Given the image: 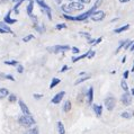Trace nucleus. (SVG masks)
I'll return each instance as SVG.
<instances>
[{
	"mask_svg": "<svg viewBox=\"0 0 134 134\" xmlns=\"http://www.w3.org/2000/svg\"><path fill=\"white\" fill-rule=\"evenodd\" d=\"M102 1L103 0H97L96 1V3L94 5V7L92 8H90L88 10V12H86V13H83V14H81V15H78V16H76V17H72V16H69V15H63V18H65V19H68V20H73V21H83V20H86L88 17H90L92 14H94L95 12H96V8H98V7L100 6V3H102Z\"/></svg>",
	"mask_w": 134,
	"mask_h": 134,
	"instance_id": "1",
	"label": "nucleus"
},
{
	"mask_svg": "<svg viewBox=\"0 0 134 134\" xmlns=\"http://www.w3.org/2000/svg\"><path fill=\"white\" fill-rule=\"evenodd\" d=\"M18 123L23 126H26V127H29V126L35 124V120L32 115H23L18 118Z\"/></svg>",
	"mask_w": 134,
	"mask_h": 134,
	"instance_id": "2",
	"label": "nucleus"
},
{
	"mask_svg": "<svg viewBox=\"0 0 134 134\" xmlns=\"http://www.w3.org/2000/svg\"><path fill=\"white\" fill-rule=\"evenodd\" d=\"M70 50V46L69 45H54V46H50V47H47V51L51 52V53H54V54H57V53H63V52H65V51H69Z\"/></svg>",
	"mask_w": 134,
	"mask_h": 134,
	"instance_id": "3",
	"label": "nucleus"
},
{
	"mask_svg": "<svg viewBox=\"0 0 134 134\" xmlns=\"http://www.w3.org/2000/svg\"><path fill=\"white\" fill-rule=\"evenodd\" d=\"M36 2H37V5L41 7L42 12L45 13L46 16L49 17V19L51 20V19H52V14H51V8H50V6H47L44 0H36Z\"/></svg>",
	"mask_w": 134,
	"mask_h": 134,
	"instance_id": "4",
	"label": "nucleus"
},
{
	"mask_svg": "<svg viewBox=\"0 0 134 134\" xmlns=\"http://www.w3.org/2000/svg\"><path fill=\"white\" fill-rule=\"evenodd\" d=\"M104 104H105L106 108L108 110H113L115 105H116V99H115L114 97H108L105 99V102H104Z\"/></svg>",
	"mask_w": 134,
	"mask_h": 134,
	"instance_id": "5",
	"label": "nucleus"
},
{
	"mask_svg": "<svg viewBox=\"0 0 134 134\" xmlns=\"http://www.w3.org/2000/svg\"><path fill=\"white\" fill-rule=\"evenodd\" d=\"M90 18L94 21H100L105 18V13H104L103 10H98V12H95L94 14H92L90 16Z\"/></svg>",
	"mask_w": 134,
	"mask_h": 134,
	"instance_id": "6",
	"label": "nucleus"
},
{
	"mask_svg": "<svg viewBox=\"0 0 134 134\" xmlns=\"http://www.w3.org/2000/svg\"><path fill=\"white\" fill-rule=\"evenodd\" d=\"M121 100H122V103L124 104L125 106H130L131 105V103H132V96L129 94V92H124V94L122 95V97H121Z\"/></svg>",
	"mask_w": 134,
	"mask_h": 134,
	"instance_id": "7",
	"label": "nucleus"
},
{
	"mask_svg": "<svg viewBox=\"0 0 134 134\" xmlns=\"http://www.w3.org/2000/svg\"><path fill=\"white\" fill-rule=\"evenodd\" d=\"M64 95H65V91H60V92H58V94L55 95L53 98H52V103H53V104H59V103H61V100H62L63 97H64Z\"/></svg>",
	"mask_w": 134,
	"mask_h": 134,
	"instance_id": "8",
	"label": "nucleus"
},
{
	"mask_svg": "<svg viewBox=\"0 0 134 134\" xmlns=\"http://www.w3.org/2000/svg\"><path fill=\"white\" fill-rule=\"evenodd\" d=\"M68 6H69L72 10H82V9L85 8L82 3H80V2H74V1H72L71 3H69Z\"/></svg>",
	"mask_w": 134,
	"mask_h": 134,
	"instance_id": "9",
	"label": "nucleus"
},
{
	"mask_svg": "<svg viewBox=\"0 0 134 134\" xmlns=\"http://www.w3.org/2000/svg\"><path fill=\"white\" fill-rule=\"evenodd\" d=\"M18 104H19V107H20V109H21V111H23L24 115H31V111H29L27 105H26V104L23 102V100H19V102H18Z\"/></svg>",
	"mask_w": 134,
	"mask_h": 134,
	"instance_id": "10",
	"label": "nucleus"
},
{
	"mask_svg": "<svg viewBox=\"0 0 134 134\" xmlns=\"http://www.w3.org/2000/svg\"><path fill=\"white\" fill-rule=\"evenodd\" d=\"M10 13H12V10H8V13H7L6 16H5V19H3V21H5L6 24H8V25L15 24L17 21V19H13V18H10Z\"/></svg>",
	"mask_w": 134,
	"mask_h": 134,
	"instance_id": "11",
	"label": "nucleus"
},
{
	"mask_svg": "<svg viewBox=\"0 0 134 134\" xmlns=\"http://www.w3.org/2000/svg\"><path fill=\"white\" fill-rule=\"evenodd\" d=\"M92 109H94L96 116H98V117L102 116V114H103V106H100V105H94V106H92Z\"/></svg>",
	"mask_w": 134,
	"mask_h": 134,
	"instance_id": "12",
	"label": "nucleus"
},
{
	"mask_svg": "<svg viewBox=\"0 0 134 134\" xmlns=\"http://www.w3.org/2000/svg\"><path fill=\"white\" fill-rule=\"evenodd\" d=\"M29 3H28V6H27V8H26V12H27V15L29 17H32L33 15H32V13H33V9H34V1L33 0H31V1H28Z\"/></svg>",
	"mask_w": 134,
	"mask_h": 134,
	"instance_id": "13",
	"label": "nucleus"
},
{
	"mask_svg": "<svg viewBox=\"0 0 134 134\" xmlns=\"http://www.w3.org/2000/svg\"><path fill=\"white\" fill-rule=\"evenodd\" d=\"M92 99H94V88L90 87V88H89V90H88V95H87V102H88V104H91Z\"/></svg>",
	"mask_w": 134,
	"mask_h": 134,
	"instance_id": "14",
	"label": "nucleus"
},
{
	"mask_svg": "<svg viewBox=\"0 0 134 134\" xmlns=\"http://www.w3.org/2000/svg\"><path fill=\"white\" fill-rule=\"evenodd\" d=\"M129 28H130V25L126 24V25L122 26V27H120V28H115V29H114V33H116V34H120V33L124 32V31H127Z\"/></svg>",
	"mask_w": 134,
	"mask_h": 134,
	"instance_id": "15",
	"label": "nucleus"
},
{
	"mask_svg": "<svg viewBox=\"0 0 134 134\" xmlns=\"http://www.w3.org/2000/svg\"><path fill=\"white\" fill-rule=\"evenodd\" d=\"M7 96H9L8 89H6V88H0V99L6 98Z\"/></svg>",
	"mask_w": 134,
	"mask_h": 134,
	"instance_id": "16",
	"label": "nucleus"
},
{
	"mask_svg": "<svg viewBox=\"0 0 134 134\" xmlns=\"http://www.w3.org/2000/svg\"><path fill=\"white\" fill-rule=\"evenodd\" d=\"M58 131H59V134H65V129L62 122H58Z\"/></svg>",
	"mask_w": 134,
	"mask_h": 134,
	"instance_id": "17",
	"label": "nucleus"
},
{
	"mask_svg": "<svg viewBox=\"0 0 134 134\" xmlns=\"http://www.w3.org/2000/svg\"><path fill=\"white\" fill-rule=\"evenodd\" d=\"M70 110H71V102H70V100H66L64 103V106H63V111L68 113Z\"/></svg>",
	"mask_w": 134,
	"mask_h": 134,
	"instance_id": "18",
	"label": "nucleus"
},
{
	"mask_svg": "<svg viewBox=\"0 0 134 134\" xmlns=\"http://www.w3.org/2000/svg\"><path fill=\"white\" fill-rule=\"evenodd\" d=\"M60 79H59V78H53V79H52V81H51V83H50V89H53L55 86H58L59 83H60Z\"/></svg>",
	"mask_w": 134,
	"mask_h": 134,
	"instance_id": "19",
	"label": "nucleus"
},
{
	"mask_svg": "<svg viewBox=\"0 0 134 134\" xmlns=\"http://www.w3.org/2000/svg\"><path fill=\"white\" fill-rule=\"evenodd\" d=\"M0 27H1V28L3 29V31H5V32H7V33H12V34H13L12 29L9 28V26L7 25V24L5 23V21H1V23H0Z\"/></svg>",
	"mask_w": 134,
	"mask_h": 134,
	"instance_id": "20",
	"label": "nucleus"
},
{
	"mask_svg": "<svg viewBox=\"0 0 134 134\" xmlns=\"http://www.w3.org/2000/svg\"><path fill=\"white\" fill-rule=\"evenodd\" d=\"M129 42V40H125V41H121V42H120V44H118V47H117V49H116V52H115V53H118V52H120L121 51V49H123V47H124L125 45H126V43H127Z\"/></svg>",
	"mask_w": 134,
	"mask_h": 134,
	"instance_id": "21",
	"label": "nucleus"
},
{
	"mask_svg": "<svg viewBox=\"0 0 134 134\" xmlns=\"http://www.w3.org/2000/svg\"><path fill=\"white\" fill-rule=\"evenodd\" d=\"M89 78H90V76H89V74H87V76H85L83 78H80V79H78L76 82H74V85L78 86L79 83H82V82H85L86 80H89Z\"/></svg>",
	"mask_w": 134,
	"mask_h": 134,
	"instance_id": "22",
	"label": "nucleus"
},
{
	"mask_svg": "<svg viewBox=\"0 0 134 134\" xmlns=\"http://www.w3.org/2000/svg\"><path fill=\"white\" fill-rule=\"evenodd\" d=\"M61 9H62L63 12L65 13V15H68V14H71V13H72V9L70 8V7H69L68 5H62Z\"/></svg>",
	"mask_w": 134,
	"mask_h": 134,
	"instance_id": "23",
	"label": "nucleus"
},
{
	"mask_svg": "<svg viewBox=\"0 0 134 134\" xmlns=\"http://www.w3.org/2000/svg\"><path fill=\"white\" fill-rule=\"evenodd\" d=\"M87 57H88V52H87V53H85V54H82V55H79V57L72 58V62H77V61H79V60H82V59L87 58Z\"/></svg>",
	"mask_w": 134,
	"mask_h": 134,
	"instance_id": "24",
	"label": "nucleus"
},
{
	"mask_svg": "<svg viewBox=\"0 0 134 134\" xmlns=\"http://www.w3.org/2000/svg\"><path fill=\"white\" fill-rule=\"evenodd\" d=\"M121 116L123 118H126V120H129V118H131L133 116V114L132 113H130V111H123V113L121 114Z\"/></svg>",
	"mask_w": 134,
	"mask_h": 134,
	"instance_id": "25",
	"label": "nucleus"
},
{
	"mask_svg": "<svg viewBox=\"0 0 134 134\" xmlns=\"http://www.w3.org/2000/svg\"><path fill=\"white\" fill-rule=\"evenodd\" d=\"M5 64H7V65H13V66H17L19 63H18L16 60H10V61H5L3 62Z\"/></svg>",
	"mask_w": 134,
	"mask_h": 134,
	"instance_id": "26",
	"label": "nucleus"
},
{
	"mask_svg": "<svg viewBox=\"0 0 134 134\" xmlns=\"http://www.w3.org/2000/svg\"><path fill=\"white\" fill-rule=\"evenodd\" d=\"M33 38H35V35L29 34V35H27V36H25V37H24V38H23V42L27 43V42H29V41H32Z\"/></svg>",
	"mask_w": 134,
	"mask_h": 134,
	"instance_id": "27",
	"label": "nucleus"
},
{
	"mask_svg": "<svg viewBox=\"0 0 134 134\" xmlns=\"http://www.w3.org/2000/svg\"><path fill=\"white\" fill-rule=\"evenodd\" d=\"M33 27H34L38 33H44V32H45V27H44V26H41V27H40L38 25H34Z\"/></svg>",
	"mask_w": 134,
	"mask_h": 134,
	"instance_id": "28",
	"label": "nucleus"
},
{
	"mask_svg": "<svg viewBox=\"0 0 134 134\" xmlns=\"http://www.w3.org/2000/svg\"><path fill=\"white\" fill-rule=\"evenodd\" d=\"M121 87H122V89H123V90H124L125 92H127L129 87H127V83H126V81H125V80H122V82H121Z\"/></svg>",
	"mask_w": 134,
	"mask_h": 134,
	"instance_id": "29",
	"label": "nucleus"
},
{
	"mask_svg": "<svg viewBox=\"0 0 134 134\" xmlns=\"http://www.w3.org/2000/svg\"><path fill=\"white\" fill-rule=\"evenodd\" d=\"M25 134H38V129H37V127L31 129V130H28V131L26 132Z\"/></svg>",
	"mask_w": 134,
	"mask_h": 134,
	"instance_id": "30",
	"label": "nucleus"
},
{
	"mask_svg": "<svg viewBox=\"0 0 134 134\" xmlns=\"http://www.w3.org/2000/svg\"><path fill=\"white\" fill-rule=\"evenodd\" d=\"M79 35H80V36H82V37H85V38H87L88 41L90 40V34H89V33H86V32H80V33H79Z\"/></svg>",
	"mask_w": 134,
	"mask_h": 134,
	"instance_id": "31",
	"label": "nucleus"
},
{
	"mask_svg": "<svg viewBox=\"0 0 134 134\" xmlns=\"http://www.w3.org/2000/svg\"><path fill=\"white\" fill-rule=\"evenodd\" d=\"M55 28L58 29V31H60V29H63V28H66V25L64 23H62V24H58L57 26H55Z\"/></svg>",
	"mask_w": 134,
	"mask_h": 134,
	"instance_id": "32",
	"label": "nucleus"
},
{
	"mask_svg": "<svg viewBox=\"0 0 134 134\" xmlns=\"http://www.w3.org/2000/svg\"><path fill=\"white\" fill-rule=\"evenodd\" d=\"M95 54H96V52L94 51V50H90V51H89L88 52V59H92V58H94L95 57Z\"/></svg>",
	"mask_w": 134,
	"mask_h": 134,
	"instance_id": "33",
	"label": "nucleus"
},
{
	"mask_svg": "<svg viewBox=\"0 0 134 134\" xmlns=\"http://www.w3.org/2000/svg\"><path fill=\"white\" fill-rule=\"evenodd\" d=\"M9 102L10 103H15V102H17V97L15 95H9Z\"/></svg>",
	"mask_w": 134,
	"mask_h": 134,
	"instance_id": "34",
	"label": "nucleus"
},
{
	"mask_svg": "<svg viewBox=\"0 0 134 134\" xmlns=\"http://www.w3.org/2000/svg\"><path fill=\"white\" fill-rule=\"evenodd\" d=\"M17 72L18 73H23L24 72V66L21 65V64H18L17 65Z\"/></svg>",
	"mask_w": 134,
	"mask_h": 134,
	"instance_id": "35",
	"label": "nucleus"
},
{
	"mask_svg": "<svg viewBox=\"0 0 134 134\" xmlns=\"http://www.w3.org/2000/svg\"><path fill=\"white\" fill-rule=\"evenodd\" d=\"M71 51L73 54H79L80 53V50L78 49V47H71Z\"/></svg>",
	"mask_w": 134,
	"mask_h": 134,
	"instance_id": "36",
	"label": "nucleus"
},
{
	"mask_svg": "<svg viewBox=\"0 0 134 134\" xmlns=\"http://www.w3.org/2000/svg\"><path fill=\"white\" fill-rule=\"evenodd\" d=\"M132 44H133V42H131V41H129V42H127V43H126V45L124 46V49H125V50H127V49H130V47H131V46H132Z\"/></svg>",
	"mask_w": 134,
	"mask_h": 134,
	"instance_id": "37",
	"label": "nucleus"
},
{
	"mask_svg": "<svg viewBox=\"0 0 134 134\" xmlns=\"http://www.w3.org/2000/svg\"><path fill=\"white\" fill-rule=\"evenodd\" d=\"M6 79H8L10 81H15V78L12 76V74H6Z\"/></svg>",
	"mask_w": 134,
	"mask_h": 134,
	"instance_id": "38",
	"label": "nucleus"
},
{
	"mask_svg": "<svg viewBox=\"0 0 134 134\" xmlns=\"http://www.w3.org/2000/svg\"><path fill=\"white\" fill-rule=\"evenodd\" d=\"M33 97H34L35 99H41L43 97V95H41V94H34L33 95Z\"/></svg>",
	"mask_w": 134,
	"mask_h": 134,
	"instance_id": "39",
	"label": "nucleus"
},
{
	"mask_svg": "<svg viewBox=\"0 0 134 134\" xmlns=\"http://www.w3.org/2000/svg\"><path fill=\"white\" fill-rule=\"evenodd\" d=\"M91 0H78V2L82 3V5H85V3H90Z\"/></svg>",
	"mask_w": 134,
	"mask_h": 134,
	"instance_id": "40",
	"label": "nucleus"
},
{
	"mask_svg": "<svg viewBox=\"0 0 134 134\" xmlns=\"http://www.w3.org/2000/svg\"><path fill=\"white\" fill-rule=\"evenodd\" d=\"M123 78H124V80L127 79V78H129V71H125L124 73H123Z\"/></svg>",
	"mask_w": 134,
	"mask_h": 134,
	"instance_id": "41",
	"label": "nucleus"
},
{
	"mask_svg": "<svg viewBox=\"0 0 134 134\" xmlns=\"http://www.w3.org/2000/svg\"><path fill=\"white\" fill-rule=\"evenodd\" d=\"M102 40H103L102 37H99L98 40H96V41H95V44H94V45H98V44H99L100 42H102Z\"/></svg>",
	"mask_w": 134,
	"mask_h": 134,
	"instance_id": "42",
	"label": "nucleus"
},
{
	"mask_svg": "<svg viewBox=\"0 0 134 134\" xmlns=\"http://www.w3.org/2000/svg\"><path fill=\"white\" fill-rule=\"evenodd\" d=\"M69 68H68V65H64V66H62V69H61V71L60 72H64V71H66Z\"/></svg>",
	"mask_w": 134,
	"mask_h": 134,
	"instance_id": "43",
	"label": "nucleus"
},
{
	"mask_svg": "<svg viewBox=\"0 0 134 134\" xmlns=\"http://www.w3.org/2000/svg\"><path fill=\"white\" fill-rule=\"evenodd\" d=\"M2 79H6V74L0 73V80H2Z\"/></svg>",
	"mask_w": 134,
	"mask_h": 134,
	"instance_id": "44",
	"label": "nucleus"
},
{
	"mask_svg": "<svg viewBox=\"0 0 134 134\" xmlns=\"http://www.w3.org/2000/svg\"><path fill=\"white\" fill-rule=\"evenodd\" d=\"M0 33H1V34H5V33H7V32H5V31H3V29H2L1 27H0Z\"/></svg>",
	"mask_w": 134,
	"mask_h": 134,
	"instance_id": "45",
	"label": "nucleus"
},
{
	"mask_svg": "<svg viewBox=\"0 0 134 134\" xmlns=\"http://www.w3.org/2000/svg\"><path fill=\"white\" fill-rule=\"evenodd\" d=\"M130 50H131V51H134V42H133V44H132V46L130 47Z\"/></svg>",
	"mask_w": 134,
	"mask_h": 134,
	"instance_id": "46",
	"label": "nucleus"
},
{
	"mask_svg": "<svg viewBox=\"0 0 134 134\" xmlns=\"http://www.w3.org/2000/svg\"><path fill=\"white\" fill-rule=\"evenodd\" d=\"M120 1H121L122 3H124V2H129V1H130V0H120Z\"/></svg>",
	"mask_w": 134,
	"mask_h": 134,
	"instance_id": "47",
	"label": "nucleus"
},
{
	"mask_svg": "<svg viewBox=\"0 0 134 134\" xmlns=\"http://www.w3.org/2000/svg\"><path fill=\"white\" fill-rule=\"evenodd\" d=\"M125 61H126V57H123V59H122V62H123V63H125Z\"/></svg>",
	"mask_w": 134,
	"mask_h": 134,
	"instance_id": "48",
	"label": "nucleus"
},
{
	"mask_svg": "<svg viewBox=\"0 0 134 134\" xmlns=\"http://www.w3.org/2000/svg\"><path fill=\"white\" fill-rule=\"evenodd\" d=\"M55 2H57V3H61L62 0H55Z\"/></svg>",
	"mask_w": 134,
	"mask_h": 134,
	"instance_id": "49",
	"label": "nucleus"
},
{
	"mask_svg": "<svg viewBox=\"0 0 134 134\" xmlns=\"http://www.w3.org/2000/svg\"><path fill=\"white\" fill-rule=\"evenodd\" d=\"M13 1H14V2H16V3H17V2H19V1H20V0H13Z\"/></svg>",
	"mask_w": 134,
	"mask_h": 134,
	"instance_id": "50",
	"label": "nucleus"
},
{
	"mask_svg": "<svg viewBox=\"0 0 134 134\" xmlns=\"http://www.w3.org/2000/svg\"><path fill=\"white\" fill-rule=\"evenodd\" d=\"M131 91H132V95H133V96H134V88H133V89H132V90H131Z\"/></svg>",
	"mask_w": 134,
	"mask_h": 134,
	"instance_id": "51",
	"label": "nucleus"
},
{
	"mask_svg": "<svg viewBox=\"0 0 134 134\" xmlns=\"http://www.w3.org/2000/svg\"><path fill=\"white\" fill-rule=\"evenodd\" d=\"M70 1H71V2H72V1H73V0H70Z\"/></svg>",
	"mask_w": 134,
	"mask_h": 134,
	"instance_id": "52",
	"label": "nucleus"
},
{
	"mask_svg": "<svg viewBox=\"0 0 134 134\" xmlns=\"http://www.w3.org/2000/svg\"><path fill=\"white\" fill-rule=\"evenodd\" d=\"M133 66H134V63H133Z\"/></svg>",
	"mask_w": 134,
	"mask_h": 134,
	"instance_id": "53",
	"label": "nucleus"
}]
</instances>
